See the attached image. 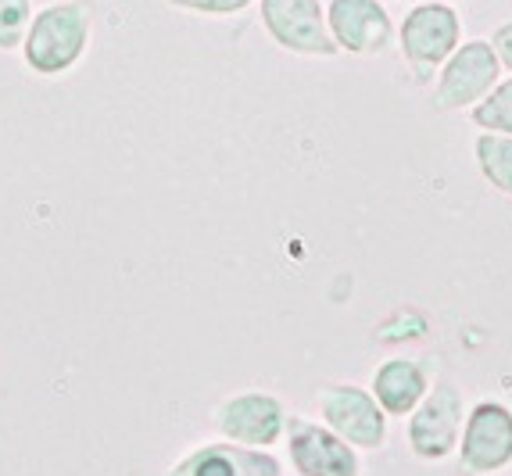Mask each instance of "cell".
<instances>
[{
	"label": "cell",
	"mask_w": 512,
	"mask_h": 476,
	"mask_svg": "<svg viewBox=\"0 0 512 476\" xmlns=\"http://www.w3.org/2000/svg\"><path fill=\"white\" fill-rule=\"evenodd\" d=\"M90 43V11L83 4H47L29 18L22 58L36 76H65Z\"/></svg>",
	"instance_id": "cell-1"
},
{
	"label": "cell",
	"mask_w": 512,
	"mask_h": 476,
	"mask_svg": "<svg viewBox=\"0 0 512 476\" xmlns=\"http://www.w3.org/2000/svg\"><path fill=\"white\" fill-rule=\"evenodd\" d=\"M459 47V15L448 4H419L402 26V54L419 79H427Z\"/></svg>",
	"instance_id": "cell-2"
},
{
	"label": "cell",
	"mask_w": 512,
	"mask_h": 476,
	"mask_svg": "<svg viewBox=\"0 0 512 476\" xmlns=\"http://www.w3.org/2000/svg\"><path fill=\"white\" fill-rule=\"evenodd\" d=\"M262 22L269 36L294 54H337L319 0H262Z\"/></svg>",
	"instance_id": "cell-3"
},
{
	"label": "cell",
	"mask_w": 512,
	"mask_h": 476,
	"mask_svg": "<svg viewBox=\"0 0 512 476\" xmlns=\"http://www.w3.org/2000/svg\"><path fill=\"white\" fill-rule=\"evenodd\" d=\"M498 79V54L491 43L473 40L455 47V54L448 58L441 72V83L434 90L437 108H462V104H473L495 86Z\"/></svg>",
	"instance_id": "cell-4"
},
{
	"label": "cell",
	"mask_w": 512,
	"mask_h": 476,
	"mask_svg": "<svg viewBox=\"0 0 512 476\" xmlns=\"http://www.w3.org/2000/svg\"><path fill=\"white\" fill-rule=\"evenodd\" d=\"M326 22L333 43L351 54H376L391 36V18L376 0H333Z\"/></svg>",
	"instance_id": "cell-5"
},
{
	"label": "cell",
	"mask_w": 512,
	"mask_h": 476,
	"mask_svg": "<svg viewBox=\"0 0 512 476\" xmlns=\"http://www.w3.org/2000/svg\"><path fill=\"white\" fill-rule=\"evenodd\" d=\"M462 459L473 473H487L512 459V416L502 405H480L466 430Z\"/></svg>",
	"instance_id": "cell-6"
},
{
	"label": "cell",
	"mask_w": 512,
	"mask_h": 476,
	"mask_svg": "<svg viewBox=\"0 0 512 476\" xmlns=\"http://www.w3.org/2000/svg\"><path fill=\"white\" fill-rule=\"evenodd\" d=\"M323 412L337 434L362 444V448H376L384 441V419H380V412H376L373 398L366 391L330 387V391H323Z\"/></svg>",
	"instance_id": "cell-7"
},
{
	"label": "cell",
	"mask_w": 512,
	"mask_h": 476,
	"mask_svg": "<svg viewBox=\"0 0 512 476\" xmlns=\"http://www.w3.org/2000/svg\"><path fill=\"white\" fill-rule=\"evenodd\" d=\"M291 451L305 476H355L351 451L319 426L291 423Z\"/></svg>",
	"instance_id": "cell-8"
},
{
	"label": "cell",
	"mask_w": 512,
	"mask_h": 476,
	"mask_svg": "<svg viewBox=\"0 0 512 476\" xmlns=\"http://www.w3.org/2000/svg\"><path fill=\"white\" fill-rule=\"evenodd\" d=\"M455 430H459V391L437 387L434 398L412 419V444L423 455H444L455 444Z\"/></svg>",
	"instance_id": "cell-9"
},
{
	"label": "cell",
	"mask_w": 512,
	"mask_h": 476,
	"mask_svg": "<svg viewBox=\"0 0 512 476\" xmlns=\"http://www.w3.org/2000/svg\"><path fill=\"white\" fill-rule=\"evenodd\" d=\"M280 405L273 398H262V394H248V398H237L222 408L219 426L237 441L248 444H269L280 434Z\"/></svg>",
	"instance_id": "cell-10"
},
{
	"label": "cell",
	"mask_w": 512,
	"mask_h": 476,
	"mask_svg": "<svg viewBox=\"0 0 512 476\" xmlns=\"http://www.w3.org/2000/svg\"><path fill=\"white\" fill-rule=\"evenodd\" d=\"M276 466L269 455H255V451L240 448H208L197 451L194 459H187L176 476H276Z\"/></svg>",
	"instance_id": "cell-11"
},
{
	"label": "cell",
	"mask_w": 512,
	"mask_h": 476,
	"mask_svg": "<svg viewBox=\"0 0 512 476\" xmlns=\"http://www.w3.org/2000/svg\"><path fill=\"white\" fill-rule=\"evenodd\" d=\"M423 394V373L416 362H387L376 373V398L384 401L387 412H409Z\"/></svg>",
	"instance_id": "cell-12"
},
{
	"label": "cell",
	"mask_w": 512,
	"mask_h": 476,
	"mask_svg": "<svg viewBox=\"0 0 512 476\" xmlns=\"http://www.w3.org/2000/svg\"><path fill=\"white\" fill-rule=\"evenodd\" d=\"M477 158H480L484 176L491 179L498 190L512 194V140L509 136H480Z\"/></svg>",
	"instance_id": "cell-13"
},
{
	"label": "cell",
	"mask_w": 512,
	"mask_h": 476,
	"mask_svg": "<svg viewBox=\"0 0 512 476\" xmlns=\"http://www.w3.org/2000/svg\"><path fill=\"white\" fill-rule=\"evenodd\" d=\"M473 119H477V126L491 129V133H512V79L498 86V90H491L484 97V104H477Z\"/></svg>",
	"instance_id": "cell-14"
},
{
	"label": "cell",
	"mask_w": 512,
	"mask_h": 476,
	"mask_svg": "<svg viewBox=\"0 0 512 476\" xmlns=\"http://www.w3.org/2000/svg\"><path fill=\"white\" fill-rule=\"evenodd\" d=\"M33 0H0V51H15L26 40Z\"/></svg>",
	"instance_id": "cell-15"
},
{
	"label": "cell",
	"mask_w": 512,
	"mask_h": 476,
	"mask_svg": "<svg viewBox=\"0 0 512 476\" xmlns=\"http://www.w3.org/2000/svg\"><path fill=\"white\" fill-rule=\"evenodd\" d=\"M169 4L180 11H197V15H237L251 0H169Z\"/></svg>",
	"instance_id": "cell-16"
},
{
	"label": "cell",
	"mask_w": 512,
	"mask_h": 476,
	"mask_svg": "<svg viewBox=\"0 0 512 476\" xmlns=\"http://www.w3.org/2000/svg\"><path fill=\"white\" fill-rule=\"evenodd\" d=\"M495 54L505 61V68H512V22L495 33Z\"/></svg>",
	"instance_id": "cell-17"
},
{
	"label": "cell",
	"mask_w": 512,
	"mask_h": 476,
	"mask_svg": "<svg viewBox=\"0 0 512 476\" xmlns=\"http://www.w3.org/2000/svg\"><path fill=\"white\" fill-rule=\"evenodd\" d=\"M427 4H444V0H427Z\"/></svg>",
	"instance_id": "cell-18"
}]
</instances>
